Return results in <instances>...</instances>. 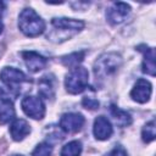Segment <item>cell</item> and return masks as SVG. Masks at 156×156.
Returning <instances> with one entry per match:
<instances>
[{
  "instance_id": "24",
  "label": "cell",
  "mask_w": 156,
  "mask_h": 156,
  "mask_svg": "<svg viewBox=\"0 0 156 156\" xmlns=\"http://www.w3.org/2000/svg\"><path fill=\"white\" fill-rule=\"evenodd\" d=\"M11 156H22V155H11Z\"/></svg>"
},
{
  "instance_id": "10",
  "label": "cell",
  "mask_w": 156,
  "mask_h": 156,
  "mask_svg": "<svg viewBox=\"0 0 156 156\" xmlns=\"http://www.w3.org/2000/svg\"><path fill=\"white\" fill-rule=\"evenodd\" d=\"M93 133L98 140H106L108 139L112 133L113 128L111 122L105 117V116H99L94 121V127H93Z\"/></svg>"
},
{
  "instance_id": "21",
  "label": "cell",
  "mask_w": 156,
  "mask_h": 156,
  "mask_svg": "<svg viewBox=\"0 0 156 156\" xmlns=\"http://www.w3.org/2000/svg\"><path fill=\"white\" fill-rule=\"evenodd\" d=\"M82 105H83L87 110H96V108H99V101H98L95 98L89 96V95H87V96L83 98Z\"/></svg>"
},
{
  "instance_id": "6",
  "label": "cell",
  "mask_w": 156,
  "mask_h": 156,
  "mask_svg": "<svg viewBox=\"0 0 156 156\" xmlns=\"http://www.w3.org/2000/svg\"><path fill=\"white\" fill-rule=\"evenodd\" d=\"M84 117L80 113H65L60 118V127L67 133H77L84 126Z\"/></svg>"
},
{
  "instance_id": "3",
  "label": "cell",
  "mask_w": 156,
  "mask_h": 156,
  "mask_svg": "<svg viewBox=\"0 0 156 156\" xmlns=\"http://www.w3.org/2000/svg\"><path fill=\"white\" fill-rule=\"evenodd\" d=\"M88 80H89V73L87 68L82 66H77L71 68V71L66 76L65 85L68 93L79 94L83 90H85V88L88 87Z\"/></svg>"
},
{
  "instance_id": "15",
  "label": "cell",
  "mask_w": 156,
  "mask_h": 156,
  "mask_svg": "<svg viewBox=\"0 0 156 156\" xmlns=\"http://www.w3.org/2000/svg\"><path fill=\"white\" fill-rule=\"evenodd\" d=\"M30 132V127L24 119H15L10 127V134L13 140L21 141L23 140Z\"/></svg>"
},
{
  "instance_id": "7",
  "label": "cell",
  "mask_w": 156,
  "mask_h": 156,
  "mask_svg": "<svg viewBox=\"0 0 156 156\" xmlns=\"http://www.w3.org/2000/svg\"><path fill=\"white\" fill-rule=\"evenodd\" d=\"M130 12V6L126 2H113L112 6L106 12V18L111 24L122 23Z\"/></svg>"
},
{
  "instance_id": "14",
  "label": "cell",
  "mask_w": 156,
  "mask_h": 156,
  "mask_svg": "<svg viewBox=\"0 0 156 156\" xmlns=\"http://www.w3.org/2000/svg\"><path fill=\"white\" fill-rule=\"evenodd\" d=\"M0 123H7L10 122L13 117H15V108H13V104L11 102L10 99H7V96L4 94V91L0 89Z\"/></svg>"
},
{
  "instance_id": "12",
  "label": "cell",
  "mask_w": 156,
  "mask_h": 156,
  "mask_svg": "<svg viewBox=\"0 0 156 156\" xmlns=\"http://www.w3.org/2000/svg\"><path fill=\"white\" fill-rule=\"evenodd\" d=\"M39 87V94L45 99H52L55 96V87H56V79L52 74L43 76L39 79L38 83Z\"/></svg>"
},
{
  "instance_id": "11",
  "label": "cell",
  "mask_w": 156,
  "mask_h": 156,
  "mask_svg": "<svg viewBox=\"0 0 156 156\" xmlns=\"http://www.w3.org/2000/svg\"><path fill=\"white\" fill-rule=\"evenodd\" d=\"M55 30H67V32H78L84 27V22L79 20H73V18H54L51 21Z\"/></svg>"
},
{
  "instance_id": "18",
  "label": "cell",
  "mask_w": 156,
  "mask_h": 156,
  "mask_svg": "<svg viewBox=\"0 0 156 156\" xmlns=\"http://www.w3.org/2000/svg\"><path fill=\"white\" fill-rule=\"evenodd\" d=\"M84 55H85L84 51L72 52V54H69V55H67V56H63V57L61 58V61H62V63H63L66 67H72V68H73V67H77V66L83 61Z\"/></svg>"
},
{
  "instance_id": "4",
  "label": "cell",
  "mask_w": 156,
  "mask_h": 156,
  "mask_svg": "<svg viewBox=\"0 0 156 156\" xmlns=\"http://www.w3.org/2000/svg\"><path fill=\"white\" fill-rule=\"evenodd\" d=\"M0 79L6 84V87L10 89V91L13 93V95H17L21 90V84L24 82H28L29 79L27 78V76L15 68V67H5L1 69L0 72Z\"/></svg>"
},
{
  "instance_id": "23",
  "label": "cell",
  "mask_w": 156,
  "mask_h": 156,
  "mask_svg": "<svg viewBox=\"0 0 156 156\" xmlns=\"http://www.w3.org/2000/svg\"><path fill=\"white\" fill-rule=\"evenodd\" d=\"M4 9H5V4H4L2 1H0V33L2 32V28H4V26H2V22H1V13H2Z\"/></svg>"
},
{
  "instance_id": "9",
  "label": "cell",
  "mask_w": 156,
  "mask_h": 156,
  "mask_svg": "<svg viewBox=\"0 0 156 156\" xmlns=\"http://www.w3.org/2000/svg\"><path fill=\"white\" fill-rule=\"evenodd\" d=\"M21 55H22V58H23L28 71H30L33 73L39 72L40 69H43L46 66V58L35 51H22Z\"/></svg>"
},
{
  "instance_id": "19",
  "label": "cell",
  "mask_w": 156,
  "mask_h": 156,
  "mask_svg": "<svg viewBox=\"0 0 156 156\" xmlns=\"http://www.w3.org/2000/svg\"><path fill=\"white\" fill-rule=\"evenodd\" d=\"M156 136V132H155V121H150L149 123H146L141 130V138L145 143H151Z\"/></svg>"
},
{
  "instance_id": "13",
  "label": "cell",
  "mask_w": 156,
  "mask_h": 156,
  "mask_svg": "<svg viewBox=\"0 0 156 156\" xmlns=\"http://www.w3.org/2000/svg\"><path fill=\"white\" fill-rule=\"evenodd\" d=\"M139 51L144 52V61H143V72L150 76H155V49L149 48L146 45H139Z\"/></svg>"
},
{
  "instance_id": "2",
  "label": "cell",
  "mask_w": 156,
  "mask_h": 156,
  "mask_svg": "<svg viewBox=\"0 0 156 156\" xmlns=\"http://www.w3.org/2000/svg\"><path fill=\"white\" fill-rule=\"evenodd\" d=\"M122 63V57L116 52L101 55L94 65V74L99 79H104L115 73Z\"/></svg>"
},
{
  "instance_id": "1",
  "label": "cell",
  "mask_w": 156,
  "mask_h": 156,
  "mask_svg": "<svg viewBox=\"0 0 156 156\" xmlns=\"http://www.w3.org/2000/svg\"><path fill=\"white\" fill-rule=\"evenodd\" d=\"M18 27L27 37H37L45 29V22L33 9H24L18 17Z\"/></svg>"
},
{
  "instance_id": "16",
  "label": "cell",
  "mask_w": 156,
  "mask_h": 156,
  "mask_svg": "<svg viewBox=\"0 0 156 156\" xmlns=\"http://www.w3.org/2000/svg\"><path fill=\"white\" fill-rule=\"evenodd\" d=\"M110 112L115 119V122L119 126V127H127L132 123V117L130 115L124 111V110H121L118 106L116 105H111L110 106Z\"/></svg>"
},
{
  "instance_id": "8",
  "label": "cell",
  "mask_w": 156,
  "mask_h": 156,
  "mask_svg": "<svg viewBox=\"0 0 156 156\" xmlns=\"http://www.w3.org/2000/svg\"><path fill=\"white\" fill-rule=\"evenodd\" d=\"M151 93H152V87H151L150 82L146 80V79L140 78L134 84V87H133V89L130 91V96H132V99L134 101L144 104L150 99Z\"/></svg>"
},
{
  "instance_id": "17",
  "label": "cell",
  "mask_w": 156,
  "mask_h": 156,
  "mask_svg": "<svg viewBox=\"0 0 156 156\" xmlns=\"http://www.w3.org/2000/svg\"><path fill=\"white\" fill-rule=\"evenodd\" d=\"M82 152V143L78 140H73L67 143L60 152V156H79Z\"/></svg>"
},
{
  "instance_id": "5",
  "label": "cell",
  "mask_w": 156,
  "mask_h": 156,
  "mask_svg": "<svg viewBox=\"0 0 156 156\" xmlns=\"http://www.w3.org/2000/svg\"><path fill=\"white\" fill-rule=\"evenodd\" d=\"M21 106H22V110L24 111V113L34 119H41L45 116V105H44L43 100L38 96L28 95V96L23 98Z\"/></svg>"
},
{
  "instance_id": "22",
  "label": "cell",
  "mask_w": 156,
  "mask_h": 156,
  "mask_svg": "<svg viewBox=\"0 0 156 156\" xmlns=\"http://www.w3.org/2000/svg\"><path fill=\"white\" fill-rule=\"evenodd\" d=\"M108 156H128V155H127V151H126L122 146H116V147L110 152Z\"/></svg>"
},
{
  "instance_id": "20",
  "label": "cell",
  "mask_w": 156,
  "mask_h": 156,
  "mask_svg": "<svg viewBox=\"0 0 156 156\" xmlns=\"http://www.w3.org/2000/svg\"><path fill=\"white\" fill-rule=\"evenodd\" d=\"M52 147L48 143H40L33 151V156H51Z\"/></svg>"
}]
</instances>
